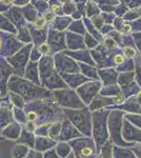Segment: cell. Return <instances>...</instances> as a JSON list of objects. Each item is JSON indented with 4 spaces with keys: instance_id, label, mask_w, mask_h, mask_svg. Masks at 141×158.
Wrapping results in <instances>:
<instances>
[{
    "instance_id": "cb8c5ba5",
    "label": "cell",
    "mask_w": 141,
    "mask_h": 158,
    "mask_svg": "<svg viewBox=\"0 0 141 158\" xmlns=\"http://www.w3.org/2000/svg\"><path fill=\"white\" fill-rule=\"evenodd\" d=\"M50 124L51 122H45V123L37 124L35 130L36 136H48V131H50Z\"/></svg>"
},
{
    "instance_id": "d6a6232c",
    "label": "cell",
    "mask_w": 141,
    "mask_h": 158,
    "mask_svg": "<svg viewBox=\"0 0 141 158\" xmlns=\"http://www.w3.org/2000/svg\"><path fill=\"white\" fill-rule=\"evenodd\" d=\"M1 139H4V138H3V137H2V135H1V131H0V140H1Z\"/></svg>"
},
{
    "instance_id": "ba28073f",
    "label": "cell",
    "mask_w": 141,
    "mask_h": 158,
    "mask_svg": "<svg viewBox=\"0 0 141 158\" xmlns=\"http://www.w3.org/2000/svg\"><path fill=\"white\" fill-rule=\"evenodd\" d=\"M100 91H101L100 82H86L79 86L76 92L80 96L81 100L85 103V106H89Z\"/></svg>"
},
{
    "instance_id": "4fadbf2b",
    "label": "cell",
    "mask_w": 141,
    "mask_h": 158,
    "mask_svg": "<svg viewBox=\"0 0 141 158\" xmlns=\"http://www.w3.org/2000/svg\"><path fill=\"white\" fill-rule=\"evenodd\" d=\"M11 106L7 104H0V131L3 130L7 124H10L12 121H14V114Z\"/></svg>"
},
{
    "instance_id": "7c38bea8",
    "label": "cell",
    "mask_w": 141,
    "mask_h": 158,
    "mask_svg": "<svg viewBox=\"0 0 141 158\" xmlns=\"http://www.w3.org/2000/svg\"><path fill=\"white\" fill-rule=\"evenodd\" d=\"M56 143H57V141L52 139L50 136H37L36 137L34 150L36 152L44 153L54 149Z\"/></svg>"
},
{
    "instance_id": "30bf717a",
    "label": "cell",
    "mask_w": 141,
    "mask_h": 158,
    "mask_svg": "<svg viewBox=\"0 0 141 158\" xmlns=\"http://www.w3.org/2000/svg\"><path fill=\"white\" fill-rule=\"evenodd\" d=\"M81 136H83V135L79 132V130L77 129L66 117L63 118L62 128H61V133H60V138H59V140H62V141H71V140L78 138V137H81Z\"/></svg>"
},
{
    "instance_id": "9a60e30c",
    "label": "cell",
    "mask_w": 141,
    "mask_h": 158,
    "mask_svg": "<svg viewBox=\"0 0 141 158\" xmlns=\"http://www.w3.org/2000/svg\"><path fill=\"white\" fill-rule=\"evenodd\" d=\"M36 135L34 132H31V131H27L25 129H22V132H21V135L20 137L18 138L17 140V143H22V144H25V146L30 147L31 149H34L35 147V142H36Z\"/></svg>"
},
{
    "instance_id": "f1b7e54d",
    "label": "cell",
    "mask_w": 141,
    "mask_h": 158,
    "mask_svg": "<svg viewBox=\"0 0 141 158\" xmlns=\"http://www.w3.org/2000/svg\"><path fill=\"white\" fill-rule=\"evenodd\" d=\"M35 150L33 149V150H31V152L29 153V154H27V156L25 157V158H34V156H35Z\"/></svg>"
},
{
    "instance_id": "484cf974",
    "label": "cell",
    "mask_w": 141,
    "mask_h": 158,
    "mask_svg": "<svg viewBox=\"0 0 141 158\" xmlns=\"http://www.w3.org/2000/svg\"><path fill=\"white\" fill-rule=\"evenodd\" d=\"M36 127H37V124H36L35 122H32V121H27L23 124V129L27 130V131H31V132H35Z\"/></svg>"
},
{
    "instance_id": "4316f807",
    "label": "cell",
    "mask_w": 141,
    "mask_h": 158,
    "mask_svg": "<svg viewBox=\"0 0 141 158\" xmlns=\"http://www.w3.org/2000/svg\"><path fill=\"white\" fill-rule=\"evenodd\" d=\"M132 150L135 152L137 158H141V143H137L135 144L134 147H132Z\"/></svg>"
},
{
    "instance_id": "3957f363",
    "label": "cell",
    "mask_w": 141,
    "mask_h": 158,
    "mask_svg": "<svg viewBox=\"0 0 141 158\" xmlns=\"http://www.w3.org/2000/svg\"><path fill=\"white\" fill-rule=\"evenodd\" d=\"M9 90L20 94L25 99V101H30L33 99H42L48 96V92L47 90L19 78L12 79L11 82L9 83Z\"/></svg>"
},
{
    "instance_id": "d6986e66",
    "label": "cell",
    "mask_w": 141,
    "mask_h": 158,
    "mask_svg": "<svg viewBox=\"0 0 141 158\" xmlns=\"http://www.w3.org/2000/svg\"><path fill=\"white\" fill-rule=\"evenodd\" d=\"M31 150L33 149H31L30 147L25 146V144L17 143L12 150V158H25L31 152Z\"/></svg>"
},
{
    "instance_id": "e0dca14e",
    "label": "cell",
    "mask_w": 141,
    "mask_h": 158,
    "mask_svg": "<svg viewBox=\"0 0 141 158\" xmlns=\"http://www.w3.org/2000/svg\"><path fill=\"white\" fill-rule=\"evenodd\" d=\"M55 151L60 158H66L73 153V150H72L70 142L62 141V140L57 141V143H56V146H55Z\"/></svg>"
},
{
    "instance_id": "52a82bcc",
    "label": "cell",
    "mask_w": 141,
    "mask_h": 158,
    "mask_svg": "<svg viewBox=\"0 0 141 158\" xmlns=\"http://www.w3.org/2000/svg\"><path fill=\"white\" fill-rule=\"evenodd\" d=\"M27 110H31L37 116V124L45 123V122H52L55 119V114L58 112V108L56 104L48 103L47 101L36 100L35 102L29 104Z\"/></svg>"
},
{
    "instance_id": "6da1fadb",
    "label": "cell",
    "mask_w": 141,
    "mask_h": 158,
    "mask_svg": "<svg viewBox=\"0 0 141 158\" xmlns=\"http://www.w3.org/2000/svg\"><path fill=\"white\" fill-rule=\"evenodd\" d=\"M109 110H99L92 112V137L96 143L98 152L110 141L109 132Z\"/></svg>"
},
{
    "instance_id": "8fae6325",
    "label": "cell",
    "mask_w": 141,
    "mask_h": 158,
    "mask_svg": "<svg viewBox=\"0 0 141 158\" xmlns=\"http://www.w3.org/2000/svg\"><path fill=\"white\" fill-rule=\"evenodd\" d=\"M22 129H23V126L14 120L10 124H7L3 130H1V135L4 139L17 141L18 138L20 137V135H21Z\"/></svg>"
},
{
    "instance_id": "f546056e",
    "label": "cell",
    "mask_w": 141,
    "mask_h": 158,
    "mask_svg": "<svg viewBox=\"0 0 141 158\" xmlns=\"http://www.w3.org/2000/svg\"><path fill=\"white\" fill-rule=\"evenodd\" d=\"M34 158H43V153H41V152H35Z\"/></svg>"
},
{
    "instance_id": "d4e9b609",
    "label": "cell",
    "mask_w": 141,
    "mask_h": 158,
    "mask_svg": "<svg viewBox=\"0 0 141 158\" xmlns=\"http://www.w3.org/2000/svg\"><path fill=\"white\" fill-rule=\"evenodd\" d=\"M43 158H60L58 156V154L55 151V148L50 151H47L43 153Z\"/></svg>"
},
{
    "instance_id": "836d02e7",
    "label": "cell",
    "mask_w": 141,
    "mask_h": 158,
    "mask_svg": "<svg viewBox=\"0 0 141 158\" xmlns=\"http://www.w3.org/2000/svg\"><path fill=\"white\" fill-rule=\"evenodd\" d=\"M0 102H1V101H0Z\"/></svg>"
},
{
    "instance_id": "ac0fdd59",
    "label": "cell",
    "mask_w": 141,
    "mask_h": 158,
    "mask_svg": "<svg viewBox=\"0 0 141 158\" xmlns=\"http://www.w3.org/2000/svg\"><path fill=\"white\" fill-rule=\"evenodd\" d=\"M62 120L63 119H56L51 122L50 124V131H48V136L52 139L58 141L60 138L61 128H62Z\"/></svg>"
},
{
    "instance_id": "5b68a950",
    "label": "cell",
    "mask_w": 141,
    "mask_h": 158,
    "mask_svg": "<svg viewBox=\"0 0 141 158\" xmlns=\"http://www.w3.org/2000/svg\"><path fill=\"white\" fill-rule=\"evenodd\" d=\"M68 142L76 158H95L98 154L96 143L92 136H81Z\"/></svg>"
},
{
    "instance_id": "7a4b0ae2",
    "label": "cell",
    "mask_w": 141,
    "mask_h": 158,
    "mask_svg": "<svg viewBox=\"0 0 141 158\" xmlns=\"http://www.w3.org/2000/svg\"><path fill=\"white\" fill-rule=\"evenodd\" d=\"M63 114L83 136H92V112L89 108L63 109Z\"/></svg>"
},
{
    "instance_id": "7402d4cb",
    "label": "cell",
    "mask_w": 141,
    "mask_h": 158,
    "mask_svg": "<svg viewBox=\"0 0 141 158\" xmlns=\"http://www.w3.org/2000/svg\"><path fill=\"white\" fill-rule=\"evenodd\" d=\"M13 114H14V120L19 122L20 124H23L27 121V113L23 111V109L20 108H14L13 109Z\"/></svg>"
},
{
    "instance_id": "1f68e13d",
    "label": "cell",
    "mask_w": 141,
    "mask_h": 158,
    "mask_svg": "<svg viewBox=\"0 0 141 158\" xmlns=\"http://www.w3.org/2000/svg\"><path fill=\"white\" fill-rule=\"evenodd\" d=\"M66 158H76V157H75V155H74L73 153H72V154L70 155V156H68V157H66Z\"/></svg>"
},
{
    "instance_id": "277c9868",
    "label": "cell",
    "mask_w": 141,
    "mask_h": 158,
    "mask_svg": "<svg viewBox=\"0 0 141 158\" xmlns=\"http://www.w3.org/2000/svg\"><path fill=\"white\" fill-rule=\"evenodd\" d=\"M124 120V112L120 110H114L110 112L109 115V132L110 141L114 146L132 148L134 144L129 143L122 138V127Z\"/></svg>"
},
{
    "instance_id": "44dd1931",
    "label": "cell",
    "mask_w": 141,
    "mask_h": 158,
    "mask_svg": "<svg viewBox=\"0 0 141 158\" xmlns=\"http://www.w3.org/2000/svg\"><path fill=\"white\" fill-rule=\"evenodd\" d=\"M95 158H113V143L111 141L106 142V146L101 148Z\"/></svg>"
},
{
    "instance_id": "ffe728a7",
    "label": "cell",
    "mask_w": 141,
    "mask_h": 158,
    "mask_svg": "<svg viewBox=\"0 0 141 158\" xmlns=\"http://www.w3.org/2000/svg\"><path fill=\"white\" fill-rule=\"evenodd\" d=\"M10 101H11L13 108H20V109H24L25 102H27L25 99L20 94L15 93V92L12 91H10Z\"/></svg>"
},
{
    "instance_id": "5bb4252c",
    "label": "cell",
    "mask_w": 141,
    "mask_h": 158,
    "mask_svg": "<svg viewBox=\"0 0 141 158\" xmlns=\"http://www.w3.org/2000/svg\"><path fill=\"white\" fill-rule=\"evenodd\" d=\"M114 98H109L106 96H96L92 102L89 104L88 108L91 112H95V111H99V110L104 109L106 106H110L111 104H114Z\"/></svg>"
},
{
    "instance_id": "4dcf8cb0",
    "label": "cell",
    "mask_w": 141,
    "mask_h": 158,
    "mask_svg": "<svg viewBox=\"0 0 141 158\" xmlns=\"http://www.w3.org/2000/svg\"><path fill=\"white\" fill-rule=\"evenodd\" d=\"M136 98H137V101H138V102H139V104L141 106V91H140V92H138L137 97H136Z\"/></svg>"
},
{
    "instance_id": "9c48e42d",
    "label": "cell",
    "mask_w": 141,
    "mask_h": 158,
    "mask_svg": "<svg viewBox=\"0 0 141 158\" xmlns=\"http://www.w3.org/2000/svg\"><path fill=\"white\" fill-rule=\"evenodd\" d=\"M122 138L134 146L137 143H141V129L135 127L124 118L123 127H122Z\"/></svg>"
},
{
    "instance_id": "2e32d148",
    "label": "cell",
    "mask_w": 141,
    "mask_h": 158,
    "mask_svg": "<svg viewBox=\"0 0 141 158\" xmlns=\"http://www.w3.org/2000/svg\"><path fill=\"white\" fill-rule=\"evenodd\" d=\"M113 158H137L132 148L118 147L113 144Z\"/></svg>"
},
{
    "instance_id": "8992f818",
    "label": "cell",
    "mask_w": 141,
    "mask_h": 158,
    "mask_svg": "<svg viewBox=\"0 0 141 158\" xmlns=\"http://www.w3.org/2000/svg\"><path fill=\"white\" fill-rule=\"evenodd\" d=\"M54 98L63 109H83L86 106L78 93L72 89H58L54 92Z\"/></svg>"
},
{
    "instance_id": "83f0119b",
    "label": "cell",
    "mask_w": 141,
    "mask_h": 158,
    "mask_svg": "<svg viewBox=\"0 0 141 158\" xmlns=\"http://www.w3.org/2000/svg\"><path fill=\"white\" fill-rule=\"evenodd\" d=\"M123 61H124V58L122 57L121 55H116L114 57V62L116 63V64H121Z\"/></svg>"
},
{
    "instance_id": "603a6c76",
    "label": "cell",
    "mask_w": 141,
    "mask_h": 158,
    "mask_svg": "<svg viewBox=\"0 0 141 158\" xmlns=\"http://www.w3.org/2000/svg\"><path fill=\"white\" fill-rule=\"evenodd\" d=\"M124 118L126 119V120H129L132 124H134L135 127L141 129V114L139 113L124 114Z\"/></svg>"
}]
</instances>
